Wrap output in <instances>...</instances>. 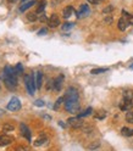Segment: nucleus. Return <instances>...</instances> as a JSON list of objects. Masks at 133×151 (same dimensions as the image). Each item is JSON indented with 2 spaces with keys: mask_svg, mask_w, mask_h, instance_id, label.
<instances>
[{
  "mask_svg": "<svg viewBox=\"0 0 133 151\" xmlns=\"http://www.w3.org/2000/svg\"><path fill=\"white\" fill-rule=\"evenodd\" d=\"M17 76L18 74L15 71V68L10 67V66H5L3 71V81L7 89L15 90L17 88Z\"/></svg>",
  "mask_w": 133,
  "mask_h": 151,
  "instance_id": "nucleus-1",
  "label": "nucleus"
},
{
  "mask_svg": "<svg viewBox=\"0 0 133 151\" xmlns=\"http://www.w3.org/2000/svg\"><path fill=\"white\" fill-rule=\"evenodd\" d=\"M25 84H26V89L30 95H34L35 89H37V84H35V76L34 74H25Z\"/></svg>",
  "mask_w": 133,
  "mask_h": 151,
  "instance_id": "nucleus-2",
  "label": "nucleus"
},
{
  "mask_svg": "<svg viewBox=\"0 0 133 151\" xmlns=\"http://www.w3.org/2000/svg\"><path fill=\"white\" fill-rule=\"evenodd\" d=\"M133 106V95L131 91H125L123 94V99L120 102V109L122 111H128Z\"/></svg>",
  "mask_w": 133,
  "mask_h": 151,
  "instance_id": "nucleus-3",
  "label": "nucleus"
},
{
  "mask_svg": "<svg viewBox=\"0 0 133 151\" xmlns=\"http://www.w3.org/2000/svg\"><path fill=\"white\" fill-rule=\"evenodd\" d=\"M81 109V104L78 100H72V101H65V110L70 113H78Z\"/></svg>",
  "mask_w": 133,
  "mask_h": 151,
  "instance_id": "nucleus-4",
  "label": "nucleus"
},
{
  "mask_svg": "<svg viewBox=\"0 0 133 151\" xmlns=\"http://www.w3.org/2000/svg\"><path fill=\"white\" fill-rule=\"evenodd\" d=\"M80 95L76 88H69L65 93V101H72V100H78Z\"/></svg>",
  "mask_w": 133,
  "mask_h": 151,
  "instance_id": "nucleus-5",
  "label": "nucleus"
},
{
  "mask_svg": "<svg viewBox=\"0 0 133 151\" xmlns=\"http://www.w3.org/2000/svg\"><path fill=\"white\" fill-rule=\"evenodd\" d=\"M21 106L22 105H21L20 99L14 96V98H11V100L9 101V104H7V110L9 111H18L21 109Z\"/></svg>",
  "mask_w": 133,
  "mask_h": 151,
  "instance_id": "nucleus-6",
  "label": "nucleus"
},
{
  "mask_svg": "<svg viewBox=\"0 0 133 151\" xmlns=\"http://www.w3.org/2000/svg\"><path fill=\"white\" fill-rule=\"evenodd\" d=\"M67 123L74 128V129H78V128H82L83 127V121H82V117H71L67 119Z\"/></svg>",
  "mask_w": 133,
  "mask_h": 151,
  "instance_id": "nucleus-7",
  "label": "nucleus"
},
{
  "mask_svg": "<svg viewBox=\"0 0 133 151\" xmlns=\"http://www.w3.org/2000/svg\"><path fill=\"white\" fill-rule=\"evenodd\" d=\"M89 14H90V7L87 4H82L78 9V11H77V17L78 18H84V17L89 16Z\"/></svg>",
  "mask_w": 133,
  "mask_h": 151,
  "instance_id": "nucleus-8",
  "label": "nucleus"
},
{
  "mask_svg": "<svg viewBox=\"0 0 133 151\" xmlns=\"http://www.w3.org/2000/svg\"><path fill=\"white\" fill-rule=\"evenodd\" d=\"M48 26L50 28H56L58 26H60V18H59V16L56 14H53L50 16V18L48 20Z\"/></svg>",
  "mask_w": 133,
  "mask_h": 151,
  "instance_id": "nucleus-9",
  "label": "nucleus"
},
{
  "mask_svg": "<svg viewBox=\"0 0 133 151\" xmlns=\"http://www.w3.org/2000/svg\"><path fill=\"white\" fill-rule=\"evenodd\" d=\"M20 130H21V133H22V135L28 140V141H31L32 140V134H31V130H30V128H28L25 123H21L20 124Z\"/></svg>",
  "mask_w": 133,
  "mask_h": 151,
  "instance_id": "nucleus-10",
  "label": "nucleus"
},
{
  "mask_svg": "<svg viewBox=\"0 0 133 151\" xmlns=\"http://www.w3.org/2000/svg\"><path fill=\"white\" fill-rule=\"evenodd\" d=\"M64 79H65L64 74H60L59 77H56V78L54 79V89H55L56 91H60V90H61L62 84H64Z\"/></svg>",
  "mask_w": 133,
  "mask_h": 151,
  "instance_id": "nucleus-11",
  "label": "nucleus"
},
{
  "mask_svg": "<svg viewBox=\"0 0 133 151\" xmlns=\"http://www.w3.org/2000/svg\"><path fill=\"white\" fill-rule=\"evenodd\" d=\"M129 26V23H128V21H127V18L125 17V16H122L120 20H119V23H117V28L120 31H126V28Z\"/></svg>",
  "mask_w": 133,
  "mask_h": 151,
  "instance_id": "nucleus-12",
  "label": "nucleus"
},
{
  "mask_svg": "<svg viewBox=\"0 0 133 151\" xmlns=\"http://www.w3.org/2000/svg\"><path fill=\"white\" fill-rule=\"evenodd\" d=\"M73 12H74L73 6H71V5H70V6H66V7L64 9V11H62V17L67 20V18H70V17L73 15Z\"/></svg>",
  "mask_w": 133,
  "mask_h": 151,
  "instance_id": "nucleus-13",
  "label": "nucleus"
},
{
  "mask_svg": "<svg viewBox=\"0 0 133 151\" xmlns=\"http://www.w3.org/2000/svg\"><path fill=\"white\" fill-rule=\"evenodd\" d=\"M35 4H37L35 0H30L28 3H25V4H22V5L20 6V11H21V12H25L26 10H28V9H31L32 6H34Z\"/></svg>",
  "mask_w": 133,
  "mask_h": 151,
  "instance_id": "nucleus-14",
  "label": "nucleus"
},
{
  "mask_svg": "<svg viewBox=\"0 0 133 151\" xmlns=\"http://www.w3.org/2000/svg\"><path fill=\"white\" fill-rule=\"evenodd\" d=\"M12 138L9 137V135H1L0 137V146H5V145H9L12 143Z\"/></svg>",
  "mask_w": 133,
  "mask_h": 151,
  "instance_id": "nucleus-15",
  "label": "nucleus"
},
{
  "mask_svg": "<svg viewBox=\"0 0 133 151\" xmlns=\"http://www.w3.org/2000/svg\"><path fill=\"white\" fill-rule=\"evenodd\" d=\"M42 83H43V73L40 71H38L35 73V84H37V88L38 89H40Z\"/></svg>",
  "mask_w": 133,
  "mask_h": 151,
  "instance_id": "nucleus-16",
  "label": "nucleus"
},
{
  "mask_svg": "<svg viewBox=\"0 0 133 151\" xmlns=\"http://www.w3.org/2000/svg\"><path fill=\"white\" fill-rule=\"evenodd\" d=\"M121 134H122L123 137H132V135H133V129H131V128H128V127H123V128L121 129Z\"/></svg>",
  "mask_w": 133,
  "mask_h": 151,
  "instance_id": "nucleus-17",
  "label": "nucleus"
},
{
  "mask_svg": "<svg viewBox=\"0 0 133 151\" xmlns=\"http://www.w3.org/2000/svg\"><path fill=\"white\" fill-rule=\"evenodd\" d=\"M45 5H46V1L45 0H40V1H38V7H37V14H40L44 11L45 9Z\"/></svg>",
  "mask_w": 133,
  "mask_h": 151,
  "instance_id": "nucleus-18",
  "label": "nucleus"
},
{
  "mask_svg": "<svg viewBox=\"0 0 133 151\" xmlns=\"http://www.w3.org/2000/svg\"><path fill=\"white\" fill-rule=\"evenodd\" d=\"M46 141H48V139H46V137H42V138H39V139H37V140H35L34 145H35V146H40V145L45 144Z\"/></svg>",
  "mask_w": 133,
  "mask_h": 151,
  "instance_id": "nucleus-19",
  "label": "nucleus"
},
{
  "mask_svg": "<svg viewBox=\"0 0 133 151\" xmlns=\"http://www.w3.org/2000/svg\"><path fill=\"white\" fill-rule=\"evenodd\" d=\"M94 117H95L97 119H104V118L106 117V112L104 111V110H100V111L97 112V115L94 116Z\"/></svg>",
  "mask_w": 133,
  "mask_h": 151,
  "instance_id": "nucleus-20",
  "label": "nucleus"
},
{
  "mask_svg": "<svg viewBox=\"0 0 133 151\" xmlns=\"http://www.w3.org/2000/svg\"><path fill=\"white\" fill-rule=\"evenodd\" d=\"M109 68H94L90 71V74H100V73H104V72H108Z\"/></svg>",
  "mask_w": 133,
  "mask_h": 151,
  "instance_id": "nucleus-21",
  "label": "nucleus"
},
{
  "mask_svg": "<svg viewBox=\"0 0 133 151\" xmlns=\"http://www.w3.org/2000/svg\"><path fill=\"white\" fill-rule=\"evenodd\" d=\"M126 121L127 123H133V111L128 110L127 113H126Z\"/></svg>",
  "mask_w": 133,
  "mask_h": 151,
  "instance_id": "nucleus-22",
  "label": "nucleus"
},
{
  "mask_svg": "<svg viewBox=\"0 0 133 151\" xmlns=\"http://www.w3.org/2000/svg\"><path fill=\"white\" fill-rule=\"evenodd\" d=\"M62 102H65V96H61V98H59L58 100H56L55 105H54V110H59V107H60V105Z\"/></svg>",
  "mask_w": 133,
  "mask_h": 151,
  "instance_id": "nucleus-23",
  "label": "nucleus"
},
{
  "mask_svg": "<svg viewBox=\"0 0 133 151\" xmlns=\"http://www.w3.org/2000/svg\"><path fill=\"white\" fill-rule=\"evenodd\" d=\"M92 112H93V109H92V107H88L87 110H84L83 112H81L78 116H80V117H87V116H89V115H90Z\"/></svg>",
  "mask_w": 133,
  "mask_h": 151,
  "instance_id": "nucleus-24",
  "label": "nucleus"
},
{
  "mask_svg": "<svg viewBox=\"0 0 133 151\" xmlns=\"http://www.w3.org/2000/svg\"><path fill=\"white\" fill-rule=\"evenodd\" d=\"M73 23H70V22H66V23H64L62 24V31H70V29H72L73 28Z\"/></svg>",
  "mask_w": 133,
  "mask_h": 151,
  "instance_id": "nucleus-25",
  "label": "nucleus"
},
{
  "mask_svg": "<svg viewBox=\"0 0 133 151\" xmlns=\"http://www.w3.org/2000/svg\"><path fill=\"white\" fill-rule=\"evenodd\" d=\"M37 18H38V17H37V12H32V14H28V15H27V20L31 21V22H34Z\"/></svg>",
  "mask_w": 133,
  "mask_h": 151,
  "instance_id": "nucleus-26",
  "label": "nucleus"
},
{
  "mask_svg": "<svg viewBox=\"0 0 133 151\" xmlns=\"http://www.w3.org/2000/svg\"><path fill=\"white\" fill-rule=\"evenodd\" d=\"M14 126L11 124V123H5L4 124V127H3V129L5 130V132H11V130H14Z\"/></svg>",
  "mask_w": 133,
  "mask_h": 151,
  "instance_id": "nucleus-27",
  "label": "nucleus"
},
{
  "mask_svg": "<svg viewBox=\"0 0 133 151\" xmlns=\"http://www.w3.org/2000/svg\"><path fill=\"white\" fill-rule=\"evenodd\" d=\"M15 71L17 72V74H21V73L23 72V66H22V63H17L16 67H15Z\"/></svg>",
  "mask_w": 133,
  "mask_h": 151,
  "instance_id": "nucleus-28",
  "label": "nucleus"
},
{
  "mask_svg": "<svg viewBox=\"0 0 133 151\" xmlns=\"http://www.w3.org/2000/svg\"><path fill=\"white\" fill-rule=\"evenodd\" d=\"M34 105L38 106V107H42V106H44V101L43 100H35L34 101Z\"/></svg>",
  "mask_w": 133,
  "mask_h": 151,
  "instance_id": "nucleus-29",
  "label": "nucleus"
},
{
  "mask_svg": "<svg viewBox=\"0 0 133 151\" xmlns=\"http://www.w3.org/2000/svg\"><path fill=\"white\" fill-rule=\"evenodd\" d=\"M112 10H113L112 6H108V7L104 9V14H108V12H110V11H112Z\"/></svg>",
  "mask_w": 133,
  "mask_h": 151,
  "instance_id": "nucleus-30",
  "label": "nucleus"
},
{
  "mask_svg": "<svg viewBox=\"0 0 133 151\" xmlns=\"http://www.w3.org/2000/svg\"><path fill=\"white\" fill-rule=\"evenodd\" d=\"M48 33V31L45 29V28H43V29H40L39 32H38V35H43V34H46Z\"/></svg>",
  "mask_w": 133,
  "mask_h": 151,
  "instance_id": "nucleus-31",
  "label": "nucleus"
},
{
  "mask_svg": "<svg viewBox=\"0 0 133 151\" xmlns=\"http://www.w3.org/2000/svg\"><path fill=\"white\" fill-rule=\"evenodd\" d=\"M99 145H100V143H98V141H97V143L94 144V145H89V146H88V149H89V150H90V149H95V147H98Z\"/></svg>",
  "mask_w": 133,
  "mask_h": 151,
  "instance_id": "nucleus-32",
  "label": "nucleus"
},
{
  "mask_svg": "<svg viewBox=\"0 0 133 151\" xmlns=\"http://www.w3.org/2000/svg\"><path fill=\"white\" fill-rule=\"evenodd\" d=\"M39 20H40L42 22H45V21H48V20H46V16H45L44 14H42V15H40V17H39Z\"/></svg>",
  "mask_w": 133,
  "mask_h": 151,
  "instance_id": "nucleus-33",
  "label": "nucleus"
},
{
  "mask_svg": "<svg viewBox=\"0 0 133 151\" xmlns=\"http://www.w3.org/2000/svg\"><path fill=\"white\" fill-rule=\"evenodd\" d=\"M88 3H90V4H98L99 1H101V0H87Z\"/></svg>",
  "mask_w": 133,
  "mask_h": 151,
  "instance_id": "nucleus-34",
  "label": "nucleus"
},
{
  "mask_svg": "<svg viewBox=\"0 0 133 151\" xmlns=\"http://www.w3.org/2000/svg\"><path fill=\"white\" fill-rule=\"evenodd\" d=\"M105 22H106V23H110V22H112V17H111V16H110V17H108L106 20H105Z\"/></svg>",
  "mask_w": 133,
  "mask_h": 151,
  "instance_id": "nucleus-35",
  "label": "nucleus"
},
{
  "mask_svg": "<svg viewBox=\"0 0 133 151\" xmlns=\"http://www.w3.org/2000/svg\"><path fill=\"white\" fill-rule=\"evenodd\" d=\"M7 1H9V3H16L17 0H7Z\"/></svg>",
  "mask_w": 133,
  "mask_h": 151,
  "instance_id": "nucleus-36",
  "label": "nucleus"
},
{
  "mask_svg": "<svg viewBox=\"0 0 133 151\" xmlns=\"http://www.w3.org/2000/svg\"><path fill=\"white\" fill-rule=\"evenodd\" d=\"M4 113V110H0V115H3Z\"/></svg>",
  "mask_w": 133,
  "mask_h": 151,
  "instance_id": "nucleus-37",
  "label": "nucleus"
},
{
  "mask_svg": "<svg viewBox=\"0 0 133 151\" xmlns=\"http://www.w3.org/2000/svg\"><path fill=\"white\" fill-rule=\"evenodd\" d=\"M129 67H131V70H133V63H132V65L129 66Z\"/></svg>",
  "mask_w": 133,
  "mask_h": 151,
  "instance_id": "nucleus-38",
  "label": "nucleus"
},
{
  "mask_svg": "<svg viewBox=\"0 0 133 151\" xmlns=\"http://www.w3.org/2000/svg\"><path fill=\"white\" fill-rule=\"evenodd\" d=\"M21 1H22V3H25V1H26V0H21Z\"/></svg>",
  "mask_w": 133,
  "mask_h": 151,
  "instance_id": "nucleus-39",
  "label": "nucleus"
}]
</instances>
